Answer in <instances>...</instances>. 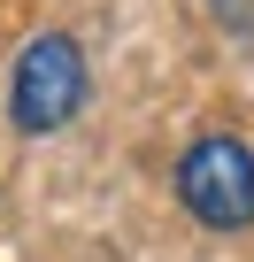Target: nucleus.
<instances>
[{
	"instance_id": "f257e3e1",
	"label": "nucleus",
	"mask_w": 254,
	"mask_h": 262,
	"mask_svg": "<svg viewBox=\"0 0 254 262\" xmlns=\"http://www.w3.org/2000/svg\"><path fill=\"white\" fill-rule=\"evenodd\" d=\"M93 100V62L70 31H31L8 62V123L24 139H54L70 131Z\"/></svg>"
},
{
	"instance_id": "f03ea898",
	"label": "nucleus",
	"mask_w": 254,
	"mask_h": 262,
	"mask_svg": "<svg viewBox=\"0 0 254 262\" xmlns=\"http://www.w3.org/2000/svg\"><path fill=\"white\" fill-rule=\"evenodd\" d=\"M177 201L200 231H246L254 224V147L239 131H200L177 155Z\"/></svg>"
}]
</instances>
